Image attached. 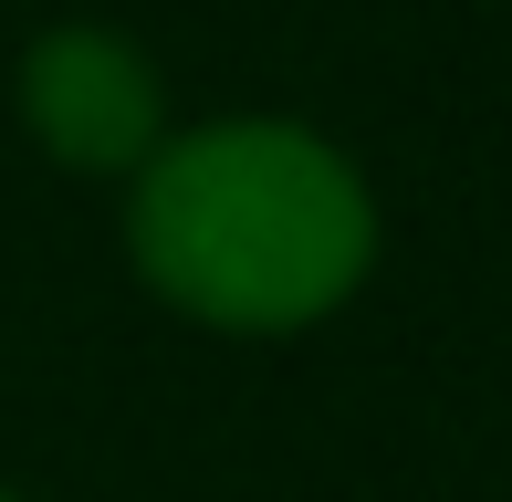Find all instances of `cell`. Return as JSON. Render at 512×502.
<instances>
[{"mask_svg":"<svg viewBox=\"0 0 512 502\" xmlns=\"http://www.w3.org/2000/svg\"><path fill=\"white\" fill-rule=\"evenodd\" d=\"M126 251L147 293L220 335L324 325L377 262V199L314 126L230 116L189 126L136 168Z\"/></svg>","mask_w":512,"mask_h":502,"instance_id":"6da1fadb","label":"cell"},{"mask_svg":"<svg viewBox=\"0 0 512 502\" xmlns=\"http://www.w3.org/2000/svg\"><path fill=\"white\" fill-rule=\"evenodd\" d=\"M21 126L42 136L53 168L136 178L168 147V95H157V63L136 53L126 32L63 21V32H42L32 53H21Z\"/></svg>","mask_w":512,"mask_h":502,"instance_id":"7a4b0ae2","label":"cell"},{"mask_svg":"<svg viewBox=\"0 0 512 502\" xmlns=\"http://www.w3.org/2000/svg\"><path fill=\"white\" fill-rule=\"evenodd\" d=\"M0 502H11V492H0Z\"/></svg>","mask_w":512,"mask_h":502,"instance_id":"3957f363","label":"cell"}]
</instances>
